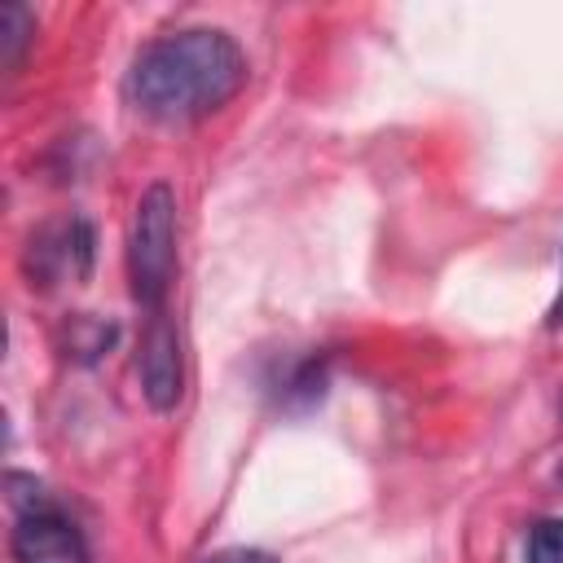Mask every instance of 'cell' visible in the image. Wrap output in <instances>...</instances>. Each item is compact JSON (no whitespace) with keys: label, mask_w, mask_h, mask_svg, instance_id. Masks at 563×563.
<instances>
[{"label":"cell","mask_w":563,"mask_h":563,"mask_svg":"<svg viewBox=\"0 0 563 563\" xmlns=\"http://www.w3.org/2000/svg\"><path fill=\"white\" fill-rule=\"evenodd\" d=\"M251 66L242 44L216 26H185L150 40L128 70V101L154 123H198L229 106Z\"/></svg>","instance_id":"6da1fadb"},{"label":"cell","mask_w":563,"mask_h":563,"mask_svg":"<svg viewBox=\"0 0 563 563\" xmlns=\"http://www.w3.org/2000/svg\"><path fill=\"white\" fill-rule=\"evenodd\" d=\"M176 194L158 180L136 198L128 229V282L145 317L167 312L176 286Z\"/></svg>","instance_id":"7a4b0ae2"},{"label":"cell","mask_w":563,"mask_h":563,"mask_svg":"<svg viewBox=\"0 0 563 563\" xmlns=\"http://www.w3.org/2000/svg\"><path fill=\"white\" fill-rule=\"evenodd\" d=\"M136 374H141V396L150 400L154 413H172L185 396V347L172 312H154L141 325L136 343Z\"/></svg>","instance_id":"3957f363"},{"label":"cell","mask_w":563,"mask_h":563,"mask_svg":"<svg viewBox=\"0 0 563 563\" xmlns=\"http://www.w3.org/2000/svg\"><path fill=\"white\" fill-rule=\"evenodd\" d=\"M9 550H13V563H92L79 528L48 497L31 510H18Z\"/></svg>","instance_id":"277c9868"},{"label":"cell","mask_w":563,"mask_h":563,"mask_svg":"<svg viewBox=\"0 0 563 563\" xmlns=\"http://www.w3.org/2000/svg\"><path fill=\"white\" fill-rule=\"evenodd\" d=\"M92 255H97V233L88 220L70 216L53 229H44L35 242H31V260H35V273L40 286H53V282H84L92 273Z\"/></svg>","instance_id":"5b68a950"},{"label":"cell","mask_w":563,"mask_h":563,"mask_svg":"<svg viewBox=\"0 0 563 563\" xmlns=\"http://www.w3.org/2000/svg\"><path fill=\"white\" fill-rule=\"evenodd\" d=\"M31 40H35V13L26 4H13V0L0 4V62H4V70H18Z\"/></svg>","instance_id":"8992f818"},{"label":"cell","mask_w":563,"mask_h":563,"mask_svg":"<svg viewBox=\"0 0 563 563\" xmlns=\"http://www.w3.org/2000/svg\"><path fill=\"white\" fill-rule=\"evenodd\" d=\"M277 396H282V405H290V409H308V405H317V400L325 396V361H317V356L299 361V365L282 378Z\"/></svg>","instance_id":"52a82bcc"},{"label":"cell","mask_w":563,"mask_h":563,"mask_svg":"<svg viewBox=\"0 0 563 563\" xmlns=\"http://www.w3.org/2000/svg\"><path fill=\"white\" fill-rule=\"evenodd\" d=\"M114 325L110 321H92V317H75L70 321V352L79 356V361H97L110 343H114Z\"/></svg>","instance_id":"ba28073f"},{"label":"cell","mask_w":563,"mask_h":563,"mask_svg":"<svg viewBox=\"0 0 563 563\" xmlns=\"http://www.w3.org/2000/svg\"><path fill=\"white\" fill-rule=\"evenodd\" d=\"M528 563H563V519H541L528 532Z\"/></svg>","instance_id":"9c48e42d"},{"label":"cell","mask_w":563,"mask_h":563,"mask_svg":"<svg viewBox=\"0 0 563 563\" xmlns=\"http://www.w3.org/2000/svg\"><path fill=\"white\" fill-rule=\"evenodd\" d=\"M198 563H277L268 550H251V545H233V550H216Z\"/></svg>","instance_id":"30bf717a"},{"label":"cell","mask_w":563,"mask_h":563,"mask_svg":"<svg viewBox=\"0 0 563 563\" xmlns=\"http://www.w3.org/2000/svg\"><path fill=\"white\" fill-rule=\"evenodd\" d=\"M563 321V295H559V303H554V312H550V325H559Z\"/></svg>","instance_id":"8fae6325"}]
</instances>
